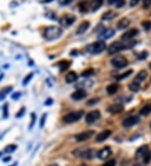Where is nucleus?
Here are the masks:
<instances>
[{
	"mask_svg": "<svg viewBox=\"0 0 151 166\" xmlns=\"http://www.w3.org/2000/svg\"><path fill=\"white\" fill-rule=\"evenodd\" d=\"M62 30L58 26H49L44 30V36L48 40H54L61 36Z\"/></svg>",
	"mask_w": 151,
	"mask_h": 166,
	"instance_id": "f257e3e1",
	"label": "nucleus"
},
{
	"mask_svg": "<svg viewBox=\"0 0 151 166\" xmlns=\"http://www.w3.org/2000/svg\"><path fill=\"white\" fill-rule=\"evenodd\" d=\"M107 46L106 44L100 40V41H97V42H94L92 44H88L86 46V51L90 54H99V53H102V51H104L106 50Z\"/></svg>",
	"mask_w": 151,
	"mask_h": 166,
	"instance_id": "f03ea898",
	"label": "nucleus"
},
{
	"mask_svg": "<svg viewBox=\"0 0 151 166\" xmlns=\"http://www.w3.org/2000/svg\"><path fill=\"white\" fill-rule=\"evenodd\" d=\"M82 115H83L82 111H77V112H71V113L65 115L63 118V122L65 123H73V122H77L78 120H80L82 118Z\"/></svg>",
	"mask_w": 151,
	"mask_h": 166,
	"instance_id": "7ed1b4c3",
	"label": "nucleus"
},
{
	"mask_svg": "<svg viewBox=\"0 0 151 166\" xmlns=\"http://www.w3.org/2000/svg\"><path fill=\"white\" fill-rule=\"evenodd\" d=\"M111 64L117 68H123L128 66V60L123 55H117L111 60Z\"/></svg>",
	"mask_w": 151,
	"mask_h": 166,
	"instance_id": "20e7f679",
	"label": "nucleus"
},
{
	"mask_svg": "<svg viewBox=\"0 0 151 166\" xmlns=\"http://www.w3.org/2000/svg\"><path fill=\"white\" fill-rule=\"evenodd\" d=\"M76 18L75 15H72V14H65L64 16H62L60 20H59V23L61 26L63 27H69L71 25H72L74 23H75Z\"/></svg>",
	"mask_w": 151,
	"mask_h": 166,
	"instance_id": "39448f33",
	"label": "nucleus"
},
{
	"mask_svg": "<svg viewBox=\"0 0 151 166\" xmlns=\"http://www.w3.org/2000/svg\"><path fill=\"white\" fill-rule=\"evenodd\" d=\"M127 49L126 47V44H123V43H120V42H114L112 44L109 45L108 49V54L110 55H113V54H116L121 50H123Z\"/></svg>",
	"mask_w": 151,
	"mask_h": 166,
	"instance_id": "423d86ee",
	"label": "nucleus"
},
{
	"mask_svg": "<svg viewBox=\"0 0 151 166\" xmlns=\"http://www.w3.org/2000/svg\"><path fill=\"white\" fill-rule=\"evenodd\" d=\"M101 117V112L98 110H94L88 112L86 116V122L88 124H92L95 122Z\"/></svg>",
	"mask_w": 151,
	"mask_h": 166,
	"instance_id": "0eeeda50",
	"label": "nucleus"
},
{
	"mask_svg": "<svg viewBox=\"0 0 151 166\" xmlns=\"http://www.w3.org/2000/svg\"><path fill=\"white\" fill-rule=\"evenodd\" d=\"M95 132L92 130H89V131H85L82 133H79L77 135H76V140L78 142H82V141H86L87 139L91 138L93 135H94Z\"/></svg>",
	"mask_w": 151,
	"mask_h": 166,
	"instance_id": "6e6552de",
	"label": "nucleus"
},
{
	"mask_svg": "<svg viewBox=\"0 0 151 166\" xmlns=\"http://www.w3.org/2000/svg\"><path fill=\"white\" fill-rule=\"evenodd\" d=\"M114 34H115V30H114L107 29V30H104L103 31H102L98 34V39H99V40L103 41V40H106L112 38Z\"/></svg>",
	"mask_w": 151,
	"mask_h": 166,
	"instance_id": "1a4fd4ad",
	"label": "nucleus"
},
{
	"mask_svg": "<svg viewBox=\"0 0 151 166\" xmlns=\"http://www.w3.org/2000/svg\"><path fill=\"white\" fill-rule=\"evenodd\" d=\"M140 121V119L139 117H137V116H130V117L125 118L123 121V125L124 127L129 128V127H132V126L137 124Z\"/></svg>",
	"mask_w": 151,
	"mask_h": 166,
	"instance_id": "9d476101",
	"label": "nucleus"
},
{
	"mask_svg": "<svg viewBox=\"0 0 151 166\" xmlns=\"http://www.w3.org/2000/svg\"><path fill=\"white\" fill-rule=\"evenodd\" d=\"M138 34H139V30L137 29H131L123 34L122 35L121 39L123 41H129L130 40H132L133 37H135Z\"/></svg>",
	"mask_w": 151,
	"mask_h": 166,
	"instance_id": "9b49d317",
	"label": "nucleus"
},
{
	"mask_svg": "<svg viewBox=\"0 0 151 166\" xmlns=\"http://www.w3.org/2000/svg\"><path fill=\"white\" fill-rule=\"evenodd\" d=\"M124 109V107L123 104L121 103H115L113 104L111 106H109L108 108V112L112 113V114H117V113H120L122 112Z\"/></svg>",
	"mask_w": 151,
	"mask_h": 166,
	"instance_id": "f8f14e48",
	"label": "nucleus"
},
{
	"mask_svg": "<svg viewBox=\"0 0 151 166\" xmlns=\"http://www.w3.org/2000/svg\"><path fill=\"white\" fill-rule=\"evenodd\" d=\"M86 95H87V93L84 89H78L71 94V98L76 100V101H79V100L85 98Z\"/></svg>",
	"mask_w": 151,
	"mask_h": 166,
	"instance_id": "ddd939ff",
	"label": "nucleus"
},
{
	"mask_svg": "<svg viewBox=\"0 0 151 166\" xmlns=\"http://www.w3.org/2000/svg\"><path fill=\"white\" fill-rule=\"evenodd\" d=\"M111 153H112L111 149L109 147H105V148H103L102 149H101L98 152L97 156H98V158L100 159H108V157L110 156Z\"/></svg>",
	"mask_w": 151,
	"mask_h": 166,
	"instance_id": "4468645a",
	"label": "nucleus"
},
{
	"mask_svg": "<svg viewBox=\"0 0 151 166\" xmlns=\"http://www.w3.org/2000/svg\"><path fill=\"white\" fill-rule=\"evenodd\" d=\"M130 23H131V21H130L129 19H128L126 17L125 18H122L118 22L117 28H118V30H125L126 28H128L129 26Z\"/></svg>",
	"mask_w": 151,
	"mask_h": 166,
	"instance_id": "2eb2a0df",
	"label": "nucleus"
},
{
	"mask_svg": "<svg viewBox=\"0 0 151 166\" xmlns=\"http://www.w3.org/2000/svg\"><path fill=\"white\" fill-rule=\"evenodd\" d=\"M89 27H90L89 21H83L78 26V28L76 30V34H84L88 30Z\"/></svg>",
	"mask_w": 151,
	"mask_h": 166,
	"instance_id": "dca6fc26",
	"label": "nucleus"
},
{
	"mask_svg": "<svg viewBox=\"0 0 151 166\" xmlns=\"http://www.w3.org/2000/svg\"><path fill=\"white\" fill-rule=\"evenodd\" d=\"M112 132L110 130H104L102 133H100L96 138V141L97 142H103L106 139H108V137L111 135Z\"/></svg>",
	"mask_w": 151,
	"mask_h": 166,
	"instance_id": "f3484780",
	"label": "nucleus"
},
{
	"mask_svg": "<svg viewBox=\"0 0 151 166\" xmlns=\"http://www.w3.org/2000/svg\"><path fill=\"white\" fill-rule=\"evenodd\" d=\"M147 76H148V73H147L146 71H140V72L137 74V76L135 77L134 80H133V81H135V82L140 84V82L144 81L146 79Z\"/></svg>",
	"mask_w": 151,
	"mask_h": 166,
	"instance_id": "a211bd4d",
	"label": "nucleus"
},
{
	"mask_svg": "<svg viewBox=\"0 0 151 166\" xmlns=\"http://www.w3.org/2000/svg\"><path fill=\"white\" fill-rule=\"evenodd\" d=\"M118 15V13L115 11L113 10H109V11L105 12L102 15V20H111L113 18H115Z\"/></svg>",
	"mask_w": 151,
	"mask_h": 166,
	"instance_id": "6ab92c4d",
	"label": "nucleus"
},
{
	"mask_svg": "<svg viewBox=\"0 0 151 166\" xmlns=\"http://www.w3.org/2000/svg\"><path fill=\"white\" fill-rule=\"evenodd\" d=\"M103 3V0H92L90 3V9L92 11H97Z\"/></svg>",
	"mask_w": 151,
	"mask_h": 166,
	"instance_id": "aec40b11",
	"label": "nucleus"
},
{
	"mask_svg": "<svg viewBox=\"0 0 151 166\" xmlns=\"http://www.w3.org/2000/svg\"><path fill=\"white\" fill-rule=\"evenodd\" d=\"M80 156L83 159H91L95 156V151L92 149H87L83 152H82L80 154Z\"/></svg>",
	"mask_w": 151,
	"mask_h": 166,
	"instance_id": "412c9836",
	"label": "nucleus"
},
{
	"mask_svg": "<svg viewBox=\"0 0 151 166\" xmlns=\"http://www.w3.org/2000/svg\"><path fill=\"white\" fill-rule=\"evenodd\" d=\"M77 78H78V76L75 71H70L65 76V81L67 83H72V82H75L77 80Z\"/></svg>",
	"mask_w": 151,
	"mask_h": 166,
	"instance_id": "4be33fe9",
	"label": "nucleus"
},
{
	"mask_svg": "<svg viewBox=\"0 0 151 166\" xmlns=\"http://www.w3.org/2000/svg\"><path fill=\"white\" fill-rule=\"evenodd\" d=\"M149 151V147L147 145H143L140 148L138 149V150L136 151V156L139 157H144V155H145L147 152Z\"/></svg>",
	"mask_w": 151,
	"mask_h": 166,
	"instance_id": "5701e85b",
	"label": "nucleus"
},
{
	"mask_svg": "<svg viewBox=\"0 0 151 166\" xmlns=\"http://www.w3.org/2000/svg\"><path fill=\"white\" fill-rule=\"evenodd\" d=\"M79 7V9L82 13H86L88 11V9H90V3L87 2V1H84V2H82L79 3L78 5Z\"/></svg>",
	"mask_w": 151,
	"mask_h": 166,
	"instance_id": "b1692460",
	"label": "nucleus"
},
{
	"mask_svg": "<svg viewBox=\"0 0 151 166\" xmlns=\"http://www.w3.org/2000/svg\"><path fill=\"white\" fill-rule=\"evenodd\" d=\"M119 90V85L118 84H111L107 87V91L109 95L115 94Z\"/></svg>",
	"mask_w": 151,
	"mask_h": 166,
	"instance_id": "393cba45",
	"label": "nucleus"
},
{
	"mask_svg": "<svg viewBox=\"0 0 151 166\" xmlns=\"http://www.w3.org/2000/svg\"><path fill=\"white\" fill-rule=\"evenodd\" d=\"M151 112V103H149L147 105H145L144 108H141L140 111V114L142 116H147Z\"/></svg>",
	"mask_w": 151,
	"mask_h": 166,
	"instance_id": "a878e982",
	"label": "nucleus"
},
{
	"mask_svg": "<svg viewBox=\"0 0 151 166\" xmlns=\"http://www.w3.org/2000/svg\"><path fill=\"white\" fill-rule=\"evenodd\" d=\"M70 66H71V62L68 60H61L58 64V67H60L61 71H64L65 70H67L70 67Z\"/></svg>",
	"mask_w": 151,
	"mask_h": 166,
	"instance_id": "bb28decb",
	"label": "nucleus"
},
{
	"mask_svg": "<svg viewBox=\"0 0 151 166\" xmlns=\"http://www.w3.org/2000/svg\"><path fill=\"white\" fill-rule=\"evenodd\" d=\"M129 88L131 91L138 92V91L140 90V83H137V82H135V81H133L132 83L129 84Z\"/></svg>",
	"mask_w": 151,
	"mask_h": 166,
	"instance_id": "cd10ccee",
	"label": "nucleus"
},
{
	"mask_svg": "<svg viewBox=\"0 0 151 166\" xmlns=\"http://www.w3.org/2000/svg\"><path fill=\"white\" fill-rule=\"evenodd\" d=\"M16 149H17V146H16L15 144H9V145H8V146L5 147L4 152L7 153V154H10V153L14 152Z\"/></svg>",
	"mask_w": 151,
	"mask_h": 166,
	"instance_id": "c85d7f7f",
	"label": "nucleus"
},
{
	"mask_svg": "<svg viewBox=\"0 0 151 166\" xmlns=\"http://www.w3.org/2000/svg\"><path fill=\"white\" fill-rule=\"evenodd\" d=\"M94 74V70L90 68V69H86L84 71L82 72V77H89L91 76H92Z\"/></svg>",
	"mask_w": 151,
	"mask_h": 166,
	"instance_id": "c756f323",
	"label": "nucleus"
},
{
	"mask_svg": "<svg viewBox=\"0 0 151 166\" xmlns=\"http://www.w3.org/2000/svg\"><path fill=\"white\" fill-rule=\"evenodd\" d=\"M151 160V152L149 150L145 155H144V159H143V161H144V163L145 164V165H148L150 162Z\"/></svg>",
	"mask_w": 151,
	"mask_h": 166,
	"instance_id": "7c9ffc66",
	"label": "nucleus"
},
{
	"mask_svg": "<svg viewBox=\"0 0 151 166\" xmlns=\"http://www.w3.org/2000/svg\"><path fill=\"white\" fill-rule=\"evenodd\" d=\"M132 73H133V71H132V70H129V71H127L126 72L119 75V77H117V79H118V80H123V79H124V78H127L128 77H129Z\"/></svg>",
	"mask_w": 151,
	"mask_h": 166,
	"instance_id": "2f4dec72",
	"label": "nucleus"
},
{
	"mask_svg": "<svg viewBox=\"0 0 151 166\" xmlns=\"http://www.w3.org/2000/svg\"><path fill=\"white\" fill-rule=\"evenodd\" d=\"M9 116V104L5 103L3 107V117L4 118H7Z\"/></svg>",
	"mask_w": 151,
	"mask_h": 166,
	"instance_id": "473e14b6",
	"label": "nucleus"
},
{
	"mask_svg": "<svg viewBox=\"0 0 151 166\" xmlns=\"http://www.w3.org/2000/svg\"><path fill=\"white\" fill-rule=\"evenodd\" d=\"M33 76H34V74L33 73H30V74H28L24 79L23 80V85L24 86H25V85H27L30 81V80L33 78Z\"/></svg>",
	"mask_w": 151,
	"mask_h": 166,
	"instance_id": "72a5a7b5",
	"label": "nucleus"
},
{
	"mask_svg": "<svg viewBox=\"0 0 151 166\" xmlns=\"http://www.w3.org/2000/svg\"><path fill=\"white\" fill-rule=\"evenodd\" d=\"M99 101H100V99H99L98 97H93V98H91L90 100H88L87 102H86V104H87L88 106H92V105L97 104Z\"/></svg>",
	"mask_w": 151,
	"mask_h": 166,
	"instance_id": "f704fd0d",
	"label": "nucleus"
},
{
	"mask_svg": "<svg viewBox=\"0 0 151 166\" xmlns=\"http://www.w3.org/2000/svg\"><path fill=\"white\" fill-rule=\"evenodd\" d=\"M31 121H30V126H29V129H31L34 126V123H35V121H36V115L35 113H31Z\"/></svg>",
	"mask_w": 151,
	"mask_h": 166,
	"instance_id": "c9c22d12",
	"label": "nucleus"
},
{
	"mask_svg": "<svg viewBox=\"0 0 151 166\" xmlns=\"http://www.w3.org/2000/svg\"><path fill=\"white\" fill-rule=\"evenodd\" d=\"M143 27L144 28L145 30H150L151 29V22L150 21H144L142 24Z\"/></svg>",
	"mask_w": 151,
	"mask_h": 166,
	"instance_id": "e433bc0d",
	"label": "nucleus"
},
{
	"mask_svg": "<svg viewBox=\"0 0 151 166\" xmlns=\"http://www.w3.org/2000/svg\"><path fill=\"white\" fill-rule=\"evenodd\" d=\"M151 5V0H143V7L144 9H148L149 7H150Z\"/></svg>",
	"mask_w": 151,
	"mask_h": 166,
	"instance_id": "4c0bfd02",
	"label": "nucleus"
},
{
	"mask_svg": "<svg viewBox=\"0 0 151 166\" xmlns=\"http://www.w3.org/2000/svg\"><path fill=\"white\" fill-rule=\"evenodd\" d=\"M25 113V108H21V109L16 114V118H21Z\"/></svg>",
	"mask_w": 151,
	"mask_h": 166,
	"instance_id": "58836bf2",
	"label": "nucleus"
},
{
	"mask_svg": "<svg viewBox=\"0 0 151 166\" xmlns=\"http://www.w3.org/2000/svg\"><path fill=\"white\" fill-rule=\"evenodd\" d=\"M147 55H148V52H146V51H143V52H141L140 54L139 55V56H138V59H139V60H144V59H146V58H147Z\"/></svg>",
	"mask_w": 151,
	"mask_h": 166,
	"instance_id": "ea45409f",
	"label": "nucleus"
},
{
	"mask_svg": "<svg viewBox=\"0 0 151 166\" xmlns=\"http://www.w3.org/2000/svg\"><path fill=\"white\" fill-rule=\"evenodd\" d=\"M20 96H21V93L19 92V91H17V92H14V93L12 94L11 98L13 100H18L20 97Z\"/></svg>",
	"mask_w": 151,
	"mask_h": 166,
	"instance_id": "a19ab883",
	"label": "nucleus"
},
{
	"mask_svg": "<svg viewBox=\"0 0 151 166\" xmlns=\"http://www.w3.org/2000/svg\"><path fill=\"white\" fill-rule=\"evenodd\" d=\"M46 116H47V114L46 113H44L43 115H42V117H41V119H40V128H43L44 125V123H45V120H46Z\"/></svg>",
	"mask_w": 151,
	"mask_h": 166,
	"instance_id": "79ce46f5",
	"label": "nucleus"
},
{
	"mask_svg": "<svg viewBox=\"0 0 151 166\" xmlns=\"http://www.w3.org/2000/svg\"><path fill=\"white\" fill-rule=\"evenodd\" d=\"M115 165H116L115 160H114V159H111V160H109L108 162H106L102 166H115Z\"/></svg>",
	"mask_w": 151,
	"mask_h": 166,
	"instance_id": "37998d69",
	"label": "nucleus"
},
{
	"mask_svg": "<svg viewBox=\"0 0 151 166\" xmlns=\"http://www.w3.org/2000/svg\"><path fill=\"white\" fill-rule=\"evenodd\" d=\"M59 1V3L61 4V5H68L70 4L73 0H58Z\"/></svg>",
	"mask_w": 151,
	"mask_h": 166,
	"instance_id": "c03bdc74",
	"label": "nucleus"
},
{
	"mask_svg": "<svg viewBox=\"0 0 151 166\" xmlns=\"http://www.w3.org/2000/svg\"><path fill=\"white\" fill-rule=\"evenodd\" d=\"M140 0H130V6H131V7H135V6L140 3Z\"/></svg>",
	"mask_w": 151,
	"mask_h": 166,
	"instance_id": "a18cd8bd",
	"label": "nucleus"
},
{
	"mask_svg": "<svg viewBox=\"0 0 151 166\" xmlns=\"http://www.w3.org/2000/svg\"><path fill=\"white\" fill-rule=\"evenodd\" d=\"M124 4H125V1L124 0H119V2L117 3V4H116V7L117 8H122Z\"/></svg>",
	"mask_w": 151,
	"mask_h": 166,
	"instance_id": "49530a36",
	"label": "nucleus"
},
{
	"mask_svg": "<svg viewBox=\"0 0 151 166\" xmlns=\"http://www.w3.org/2000/svg\"><path fill=\"white\" fill-rule=\"evenodd\" d=\"M52 102H53V100L51 99V98H49V99H47L46 101H45L44 105L49 106V105H51V104H52Z\"/></svg>",
	"mask_w": 151,
	"mask_h": 166,
	"instance_id": "de8ad7c7",
	"label": "nucleus"
},
{
	"mask_svg": "<svg viewBox=\"0 0 151 166\" xmlns=\"http://www.w3.org/2000/svg\"><path fill=\"white\" fill-rule=\"evenodd\" d=\"M119 1V0H108V3H109L110 5H113V4L116 5Z\"/></svg>",
	"mask_w": 151,
	"mask_h": 166,
	"instance_id": "09e8293b",
	"label": "nucleus"
},
{
	"mask_svg": "<svg viewBox=\"0 0 151 166\" xmlns=\"http://www.w3.org/2000/svg\"><path fill=\"white\" fill-rule=\"evenodd\" d=\"M5 96H6V94H4V93H3V91H0V101L3 99V98L5 97Z\"/></svg>",
	"mask_w": 151,
	"mask_h": 166,
	"instance_id": "8fccbe9b",
	"label": "nucleus"
},
{
	"mask_svg": "<svg viewBox=\"0 0 151 166\" xmlns=\"http://www.w3.org/2000/svg\"><path fill=\"white\" fill-rule=\"evenodd\" d=\"M10 159H11L10 157H9V156H8L7 158H4V159H3V162H8V161H9Z\"/></svg>",
	"mask_w": 151,
	"mask_h": 166,
	"instance_id": "3c124183",
	"label": "nucleus"
},
{
	"mask_svg": "<svg viewBox=\"0 0 151 166\" xmlns=\"http://www.w3.org/2000/svg\"><path fill=\"white\" fill-rule=\"evenodd\" d=\"M52 1H53V0H44V3H51V2H52Z\"/></svg>",
	"mask_w": 151,
	"mask_h": 166,
	"instance_id": "603ef678",
	"label": "nucleus"
},
{
	"mask_svg": "<svg viewBox=\"0 0 151 166\" xmlns=\"http://www.w3.org/2000/svg\"><path fill=\"white\" fill-rule=\"evenodd\" d=\"M49 166H58V165H56V164H52V165H51Z\"/></svg>",
	"mask_w": 151,
	"mask_h": 166,
	"instance_id": "864d4df0",
	"label": "nucleus"
},
{
	"mask_svg": "<svg viewBox=\"0 0 151 166\" xmlns=\"http://www.w3.org/2000/svg\"><path fill=\"white\" fill-rule=\"evenodd\" d=\"M10 166H17V163H14V164H13V165Z\"/></svg>",
	"mask_w": 151,
	"mask_h": 166,
	"instance_id": "5fc2aeb1",
	"label": "nucleus"
},
{
	"mask_svg": "<svg viewBox=\"0 0 151 166\" xmlns=\"http://www.w3.org/2000/svg\"><path fill=\"white\" fill-rule=\"evenodd\" d=\"M3 75L2 74V75L0 76V81H1V79H3Z\"/></svg>",
	"mask_w": 151,
	"mask_h": 166,
	"instance_id": "6e6d98bb",
	"label": "nucleus"
},
{
	"mask_svg": "<svg viewBox=\"0 0 151 166\" xmlns=\"http://www.w3.org/2000/svg\"><path fill=\"white\" fill-rule=\"evenodd\" d=\"M133 166H141L140 165V164H136V165H134Z\"/></svg>",
	"mask_w": 151,
	"mask_h": 166,
	"instance_id": "4d7b16f0",
	"label": "nucleus"
},
{
	"mask_svg": "<svg viewBox=\"0 0 151 166\" xmlns=\"http://www.w3.org/2000/svg\"><path fill=\"white\" fill-rule=\"evenodd\" d=\"M150 68L151 69V62H150Z\"/></svg>",
	"mask_w": 151,
	"mask_h": 166,
	"instance_id": "13d9d810",
	"label": "nucleus"
},
{
	"mask_svg": "<svg viewBox=\"0 0 151 166\" xmlns=\"http://www.w3.org/2000/svg\"><path fill=\"white\" fill-rule=\"evenodd\" d=\"M1 156H2V153L0 152V157H1Z\"/></svg>",
	"mask_w": 151,
	"mask_h": 166,
	"instance_id": "bf43d9fd",
	"label": "nucleus"
},
{
	"mask_svg": "<svg viewBox=\"0 0 151 166\" xmlns=\"http://www.w3.org/2000/svg\"><path fill=\"white\" fill-rule=\"evenodd\" d=\"M150 128H151V123H150Z\"/></svg>",
	"mask_w": 151,
	"mask_h": 166,
	"instance_id": "052dcab7",
	"label": "nucleus"
}]
</instances>
